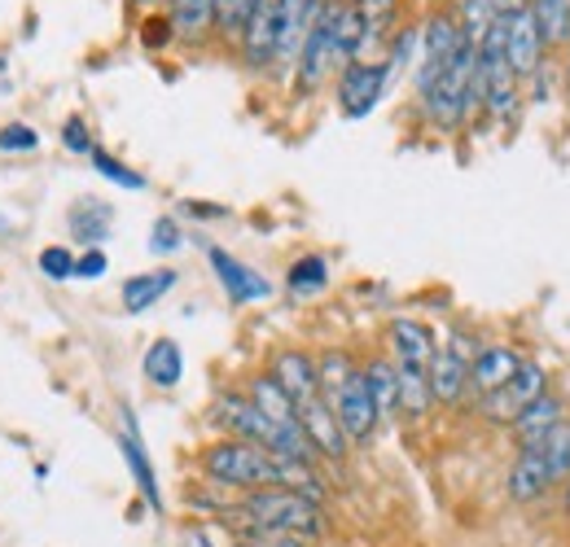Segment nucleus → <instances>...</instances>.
I'll list each match as a JSON object with an SVG mask.
<instances>
[{
    "label": "nucleus",
    "instance_id": "20e7f679",
    "mask_svg": "<svg viewBox=\"0 0 570 547\" xmlns=\"http://www.w3.org/2000/svg\"><path fill=\"white\" fill-rule=\"evenodd\" d=\"M334 22H338V0H330L321 9V18L312 22L303 49H298V62H294V88L298 92H316L338 67V49H334Z\"/></svg>",
    "mask_w": 570,
    "mask_h": 547
},
{
    "label": "nucleus",
    "instance_id": "473e14b6",
    "mask_svg": "<svg viewBox=\"0 0 570 547\" xmlns=\"http://www.w3.org/2000/svg\"><path fill=\"white\" fill-rule=\"evenodd\" d=\"M250 9H255V0H215V27L224 36H242Z\"/></svg>",
    "mask_w": 570,
    "mask_h": 547
},
{
    "label": "nucleus",
    "instance_id": "a19ab883",
    "mask_svg": "<svg viewBox=\"0 0 570 547\" xmlns=\"http://www.w3.org/2000/svg\"><path fill=\"white\" fill-rule=\"evenodd\" d=\"M562 504H567V517H570V478L562 481Z\"/></svg>",
    "mask_w": 570,
    "mask_h": 547
},
{
    "label": "nucleus",
    "instance_id": "393cba45",
    "mask_svg": "<svg viewBox=\"0 0 570 547\" xmlns=\"http://www.w3.org/2000/svg\"><path fill=\"white\" fill-rule=\"evenodd\" d=\"M171 36L198 44L215 27V0H171Z\"/></svg>",
    "mask_w": 570,
    "mask_h": 547
},
{
    "label": "nucleus",
    "instance_id": "e433bc0d",
    "mask_svg": "<svg viewBox=\"0 0 570 547\" xmlns=\"http://www.w3.org/2000/svg\"><path fill=\"white\" fill-rule=\"evenodd\" d=\"M106 268H110V259L101 246H88L83 255H75V280H97V276H106Z\"/></svg>",
    "mask_w": 570,
    "mask_h": 547
},
{
    "label": "nucleus",
    "instance_id": "dca6fc26",
    "mask_svg": "<svg viewBox=\"0 0 570 547\" xmlns=\"http://www.w3.org/2000/svg\"><path fill=\"white\" fill-rule=\"evenodd\" d=\"M352 9H356V18H360V58L356 62H382V58H373V53L391 40L395 18H400V0H352Z\"/></svg>",
    "mask_w": 570,
    "mask_h": 547
},
{
    "label": "nucleus",
    "instance_id": "cd10ccee",
    "mask_svg": "<svg viewBox=\"0 0 570 547\" xmlns=\"http://www.w3.org/2000/svg\"><path fill=\"white\" fill-rule=\"evenodd\" d=\"M535 451L544 456L553 486H562V481L570 478V416H562V420H558V425L535 442Z\"/></svg>",
    "mask_w": 570,
    "mask_h": 547
},
{
    "label": "nucleus",
    "instance_id": "f8f14e48",
    "mask_svg": "<svg viewBox=\"0 0 570 547\" xmlns=\"http://www.w3.org/2000/svg\"><path fill=\"white\" fill-rule=\"evenodd\" d=\"M298 425H303V434H307V442L316 447V456L321 460H343L347 451H352V442L343 438V429H338V420H334V411L330 404L316 395V399H307V404H298Z\"/></svg>",
    "mask_w": 570,
    "mask_h": 547
},
{
    "label": "nucleus",
    "instance_id": "c756f323",
    "mask_svg": "<svg viewBox=\"0 0 570 547\" xmlns=\"http://www.w3.org/2000/svg\"><path fill=\"white\" fill-rule=\"evenodd\" d=\"M352 372H356V364H352L347 350H321V355H316V386H321V399L330 404V399L347 386Z\"/></svg>",
    "mask_w": 570,
    "mask_h": 547
},
{
    "label": "nucleus",
    "instance_id": "9d476101",
    "mask_svg": "<svg viewBox=\"0 0 570 547\" xmlns=\"http://www.w3.org/2000/svg\"><path fill=\"white\" fill-rule=\"evenodd\" d=\"M207 263H212L215 280H219V289L228 294V302H264L268 294H273V285L264 280V276L255 272L250 263H242L237 255H228L224 246H212L207 250Z\"/></svg>",
    "mask_w": 570,
    "mask_h": 547
},
{
    "label": "nucleus",
    "instance_id": "c85d7f7f",
    "mask_svg": "<svg viewBox=\"0 0 570 547\" xmlns=\"http://www.w3.org/2000/svg\"><path fill=\"white\" fill-rule=\"evenodd\" d=\"M71 232L79 237V241H88V246H101V241L110 237V206L92 202V198L75 202L71 206Z\"/></svg>",
    "mask_w": 570,
    "mask_h": 547
},
{
    "label": "nucleus",
    "instance_id": "f3484780",
    "mask_svg": "<svg viewBox=\"0 0 570 547\" xmlns=\"http://www.w3.org/2000/svg\"><path fill=\"white\" fill-rule=\"evenodd\" d=\"M504 490H509L513 504H535V499H544V495L553 490L549 465H544V456H540L535 447H522V451L513 456L509 478H504Z\"/></svg>",
    "mask_w": 570,
    "mask_h": 547
},
{
    "label": "nucleus",
    "instance_id": "5701e85b",
    "mask_svg": "<svg viewBox=\"0 0 570 547\" xmlns=\"http://www.w3.org/2000/svg\"><path fill=\"white\" fill-rule=\"evenodd\" d=\"M246 399L255 404V408L264 411L277 429H303L298 425V411H294V404L285 399V390L268 377V372H259V377H250V386H246Z\"/></svg>",
    "mask_w": 570,
    "mask_h": 547
},
{
    "label": "nucleus",
    "instance_id": "f704fd0d",
    "mask_svg": "<svg viewBox=\"0 0 570 547\" xmlns=\"http://www.w3.org/2000/svg\"><path fill=\"white\" fill-rule=\"evenodd\" d=\"M40 149V132L31 123H4L0 128V153H36Z\"/></svg>",
    "mask_w": 570,
    "mask_h": 547
},
{
    "label": "nucleus",
    "instance_id": "f03ea898",
    "mask_svg": "<svg viewBox=\"0 0 570 547\" xmlns=\"http://www.w3.org/2000/svg\"><path fill=\"white\" fill-rule=\"evenodd\" d=\"M277 465H282V456H273L255 442H242V438H219L198 456L203 478L224 490H242V495L277 486Z\"/></svg>",
    "mask_w": 570,
    "mask_h": 547
},
{
    "label": "nucleus",
    "instance_id": "c9c22d12",
    "mask_svg": "<svg viewBox=\"0 0 570 547\" xmlns=\"http://www.w3.org/2000/svg\"><path fill=\"white\" fill-rule=\"evenodd\" d=\"M40 272L49 276V280H71L75 255L67 246H45V250H40Z\"/></svg>",
    "mask_w": 570,
    "mask_h": 547
},
{
    "label": "nucleus",
    "instance_id": "79ce46f5",
    "mask_svg": "<svg viewBox=\"0 0 570 547\" xmlns=\"http://www.w3.org/2000/svg\"><path fill=\"white\" fill-rule=\"evenodd\" d=\"M228 547H259V544H250V539H233Z\"/></svg>",
    "mask_w": 570,
    "mask_h": 547
},
{
    "label": "nucleus",
    "instance_id": "58836bf2",
    "mask_svg": "<svg viewBox=\"0 0 570 547\" xmlns=\"http://www.w3.org/2000/svg\"><path fill=\"white\" fill-rule=\"evenodd\" d=\"M62 145L79 153V158H88L92 153V137H88V123L83 119H67V128H62Z\"/></svg>",
    "mask_w": 570,
    "mask_h": 547
},
{
    "label": "nucleus",
    "instance_id": "6e6552de",
    "mask_svg": "<svg viewBox=\"0 0 570 547\" xmlns=\"http://www.w3.org/2000/svg\"><path fill=\"white\" fill-rule=\"evenodd\" d=\"M277 31H282V0H255L242 27V58L250 70H268L277 62Z\"/></svg>",
    "mask_w": 570,
    "mask_h": 547
},
{
    "label": "nucleus",
    "instance_id": "a878e982",
    "mask_svg": "<svg viewBox=\"0 0 570 547\" xmlns=\"http://www.w3.org/2000/svg\"><path fill=\"white\" fill-rule=\"evenodd\" d=\"M531 18L544 49L570 44V0H531Z\"/></svg>",
    "mask_w": 570,
    "mask_h": 547
},
{
    "label": "nucleus",
    "instance_id": "b1692460",
    "mask_svg": "<svg viewBox=\"0 0 570 547\" xmlns=\"http://www.w3.org/2000/svg\"><path fill=\"white\" fill-rule=\"evenodd\" d=\"M360 372H364L368 399H373V408H377V420L400 416V381H395V364H391V359H373V364H364Z\"/></svg>",
    "mask_w": 570,
    "mask_h": 547
},
{
    "label": "nucleus",
    "instance_id": "bb28decb",
    "mask_svg": "<svg viewBox=\"0 0 570 547\" xmlns=\"http://www.w3.org/2000/svg\"><path fill=\"white\" fill-rule=\"evenodd\" d=\"M325 285H330V263H325V255H303V259H294L289 272H285V289H289L294 298L325 294Z\"/></svg>",
    "mask_w": 570,
    "mask_h": 547
},
{
    "label": "nucleus",
    "instance_id": "ddd939ff",
    "mask_svg": "<svg viewBox=\"0 0 570 547\" xmlns=\"http://www.w3.org/2000/svg\"><path fill=\"white\" fill-rule=\"evenodd\" d=\"M268 377L282 386L285 399H289L294 408L321 395V386H316V355H307V350H298V346H289V350H277V359H273Z\"/></svg>",
    "mask_w": 570,
    "mask_h": 547
},
{
    "label": "nucleus",
    "instance_id": "39448f33",
    "mask_svg": "<svg viewBox=\"0 0 570 547\" xmlns=\"http://www.w3.org/2000/svg\"><path fill=\"white\" fill-rule=\"evenodd\" d=\"M544 390H549L544 368H540L535 359H522V368H518L500 390H492V395H483V399H479V416H483V420H492V425H513V420H518V411L527 408V404H535Z\"/></svg>",
    "mask_w": 570,
    "mask_h": 547
},
{
    "label": "nucleus",
    "instance_id": "f257e3e1",
    "mask_svg": "<svg viewBox=\"0 0 570 547\" xmlns=\"http://www.w3.org/2000/svg\"><path fill=\"white\" fill-rule=\"evenodd\" d=\"M219 526H228L233 535H242L246 526L255 530H282V535H298L307 544H316L330 521H325V504H312L307 495L298 490H285V486H264V490H246L224 517Z\"/></svg>",
    "mask_w": 570,
    "mask_h": 547
},
{
    "label": "nucleus",
    "instance_id": "2eb2a0df",
    "mask_svg": "<svg viewBox=\"0 0 570 547\" xmlns=\"http://www.w3.org/2000/svg\"><path fill=\"white\" fill-rule=\"evenodd\" d=\"M426 386L434 404H448V408L461 404L465 390H470V359H461L452 346H439L426 368Z\"/></svg>",
    "mask_w": 570,
    "mask_h": 547
},
{
    "label": "nucleus",
    "instance_id": "6ab92c4d",
    "mask_svg": "<svg viewBox=\"0 0 570 547\" xmlns=\"http://www.w3.org/2000/svg\"><path fill=\"white\" fill-rule=\"evenodd\" d=\"M119 451H124V460H128V469H132V481H137L141 499L154 508V513H163V490H158L154 465H149V456H145L141 429H137V420H132V411L128 408H124V429H119Z\"/></svg>",
    "mask_w": 570,
    "mask_h": 547
},
{
    "label": "nucleus",
    "instance_id": "2f4dec72",
    "mask_svg": "<svg viewBox=\"0 0 570 547\" xmlns=\"http://www.w3.org/2000/svg\"><path fill=\"white\" fill-rule=\"evenodd\" d=\"M88 162L97 167V176H106L110 185H119V189H132V193H141L145 189V176L141 171H132V167H124L115 153H106L101 145H92V153H88Z\"/></svg>",
    "mask_w": 570,
    "mask_h": 547
},
{
    "label": "nucleus",
    "instance_id": "423d86ee",
    "mask_svg": "<svg viewBox=\"0 0 570 547\" xmlns=\"http://www.w3.org/2000/svg\"><path fill=\"white\" fill-rule=\"evenodd\" d=\"M386 88H391L386 62H347L338 70V110L347 119H364L386 97Z\"/></svg>",
    "mask_w": 570,
    "mask_h": 547
},
{
    "label": "nucleus",
    "instance_id": "412c9836",
    "mask_svg": "<svg viewBox=\"0 0 570 547\" xmlns=\"http://www.w3.org/2000/svg\"><path fill=\"white\" fill-rule=\"evenodd\" d=\"M176 280H180V276L171 272V268H154V272L128 276L124 289H119L124 311H128V316H141V311H149V307H158V302L176 289Z\"/></svg>",
    "mask_w": 570,
    "mask_h": 547
},
{
    "label": "nucleus",
    "instance_id": "4468645a",
    "mask_svg": "<svg viewBox=\"0 0 570 547\" xmlns=\"http://www.w3.org/2000/svg\"><path fill=\"white\" fill-rule=\"evenodd\" d=\"M386 342H391V364H400V368H422L426 372L430 359H434V334H430V325L422 320H413V316H400V320H391V329H386Z\"/></svg>",
    "mask_w": 570,
    "mask_h": 547
},
{
    "label": "nucleus",
    "instance_id": "4c0bfd02",
    "mask_svg": "<svg viewBox=\"0 0 570 547\" xmlns=\"http://www.w3.org/2000/svg\"><path fill=\"white\" fill-rule=\"evenodd\" d=\"M237 539H250V544H259V547H312L307 539H298V535H282V530H255V526H246Z\"/></svg>",
    "mask_w": 570,
    "mask_h": 547
},
{
    "label": "nucleus",
    "instance_id": "a211bd4d",
    "mask_svg": "<svg viewBox=\"0 0 570 547\" xmlns=\"http://www.w3.org/2000/svg\"><path fill=\"white\" fill-rule=\"evenodd\" d=\"M518 368H522V355L513 346H479L470 359V390L483 399V395L500 390Z\"/></svg>",
    "mask_w": 570,
    "mask_h": 547
},
{
    "label": "nucleus",
    "instance_id": "37998d69",
    "mask_svg": "<svg viewBox=\"0 0 570 547\" xmlns=\"http://www.w3.org/2000/svg\"><path fill=\"white\" fill-rule=\"evenodd\" d=\"M4 232H9V219H4V215H0V237H4Z\"/></svg>",
    "mask_w": 570,
    "mask_h": 547
},
{
    "label": "nucleus",
    "instance_id": "0eeeda50",
    "mask_svg": "<svg viewBox=\"0 0 570 547\" xmlns=\"http://www.w3.org/2000/svg\"><path fill=\"white\" fill-rule=\"evenodd\" d=\"M330 411H334V420H338V429H343V438L352 447H364L377 434V408L368 399V386H364V372L360 368L347 377V386L330 399Z\"/></svg>",
    "mask_w": 570,
    "mask_h": 547
},
{
    "label": "nucleus",
    "instance_id": "72a5a7b5",
    "mask_svg": "<svg viewBox=\"0 0 570 547\" xmlns=\"http://www.w3.org/2000/svg\"><path fill=\"white\" fill-rule=\"evenodd\" d=\"M180 246H185V232H180V223H176L171 215L154 219V228H149V250H154V255H176Z\"/></svg>",
    "mask_w": 570,
    "mask_h": 547
},
{
    "label": "nucleus",
    "instance_id": "a18cd8bd",
    "mask_svg": "<svg viewBox=\"0 0 570 547\" xmlns=\"http://www.w3.org/2000/svg\"><path fill=\"white\" fill-rule=\"evenodd\" d=\"M456 4H465V0H456Z\"/></svg>",
    "mask_w": 570,
    "mask_h": 547
},
{
    "label": "nucleus",
    "instance_id": "4be33fe9",
    "mask_svg": "<svg viewBox=\"0 0 570 547\" xmlns=\"http://www.w3.org/2000/svg\"><path fill=\"white\" fill-rule=\"evenodd\" d=\"M141 372L154 390H176L180 377H185V350H180V342H171V338L149 342L141 359Z\"/></svg>",
    "mask_w": 570,
    "mask_h": 547
},
{
    "label": "nucleus",
    "instance_id": "1a4fd4ad",
    "mask_svg": "<svg viewBox=\"0 0 570 547\" xmlns=\"http://www.w3.org/2000/svg\"><path fill=\"white\" fill-rule=\"evenodd\" d=\"M461 22H456V13H434L426 27H422V67H417V92H426L430 83H434V74L448 67V58L461 49Z\"/></svg>",
    "mask_w": 570,
    "mask_h": 547
},
{
    "label": "nucleus",
    "instance_id": "7c9ffc66",
    "mask_svg": "<svg viewBox=\"0 0 570 547\" xmlns=\"http://www.w3.org/2000/svg\"><path fill=\"white\" fill-rule=\"evenodd\" d=\"M395 381H400V416H426L430 411V386L422 368H400L395 364Z\"/></svg>",
    "mask_w": 570,
    "mask_h": 547
},
{
    "label": "nucleus",
    "instance_id": "7ed1b4c3",
    "mask_svg": "<svg viewBox=\"0 0 570 547\" xmlns=\"http://www.w3.org/2000/svg\"><path fill=\"white\" fill-rule=\"evenodd\" d=\"M479 97H483V110L488 119L497 123H513L518 119V106H522V83L504 58V22H492L488 36L479 40Z\"/></svg>",
    "mask_w": 570,
    "mask_h": 547
},
{
    "label": "nucleus",
    "instance_id": "aec40b11",
    "mask_svg": "<svg viewBox=\"0 0 570 547\" xmlns=\"http://www.w3.org/2000/svg\"><path fill=\"white\" fill-rule=\"evenodd\" d=\"M562 416H567V404H562V395H553V390H544L535 404H527V408L518 411V420L509 425L513 438H518V451H522V447H535Z\"/></svg>",
    "mask_w": 570,
    "mask_h": 547
},
{
    "label": "nucleus",
    "instance_id": "9b49d317",
    "mask_svg": "<svg viewBox=\"0 0 570 547\" xmlns=\"http://www.w3.org/2000/svg\"><path fill=\"white\" fill-rule=\"evenodd\" d=\"M504 22V58L518 74V83H527L535 70H540V58H544V44H540V31H535V18H531V4L513 18H500Z\"/></svg>",
    "mask_w": 570,
    "mask_h": 547
},
{
    "label": "nucleus",
    "instance_id": "c03bdc74",
    "mask_svg": "<svg viewBox=\"0 0 570 547\" xmlns=\"http://www.w3.org/2000/svg\"><path fill=\"white\" fill-rule=\"evenodd\" d=\"M567 97H570V58H567Z\"/></svg>",
    "mask_w": 570,
    "mask_h": 547
},
{
    "label": "nucleus",
    "instance_id": "ea45409f",
    "mask_svg": "<svg viewBox=\"0 0 570 547\" xmlns=\"http://www.w3.org/2000/svg\"><path fill=\"white\" fill-rule=\"evenodd\" d=\"M488 4H492V13H497V18H513V13H522L531 0H488Z\"/></svg>",
    "mask_w": 570,
    "mask_h": 547
}]
</instances>
